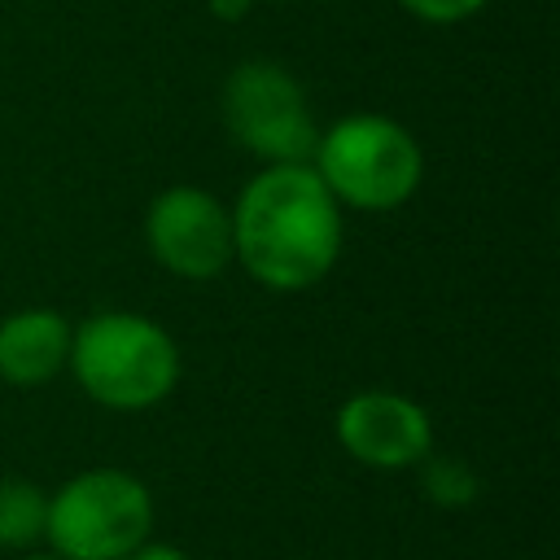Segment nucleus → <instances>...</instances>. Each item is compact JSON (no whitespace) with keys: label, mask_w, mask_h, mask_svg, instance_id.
I'll use <instances>...</instances> for the list:
<instances>
[{"label":"nucleus","mask_w":560,"mask_h":560,"mask_svg":"<svg viewBox=\"0 0 560 560\" xmlns=\"http://www.w3.org/2000/svg\"><path fill=\"white\" fill-rule=\"evenodd\" d=\"M228 210L232 262L271 293H306L341 258L346 219L311 162L258 166Z\"/></svg>","instance_id":"1"},{"label":"nucleus","mask_w":560,"mask_h":560,"mask_svg":"<svg viewBox=\"0 0 560 560\" xmlns=\"http://www.w3.org/2000/svg\"><path fill=\"white\" fill-rule=\"evenodd\" d=\"M66 368L92 402L109 411H149L179 385V346L140 311H92L70 328Z\"/></svg>","instance_id":"2"},{"label":"nucleus","mask_w":560,"mask_h":560,"mask_svg":"<svg viewBox=\"0 0 560 560\" xmlns=\"http://www.w3.org/2000/svg\"><path fill=\"white\" fill-rule=\"evenodd\" d=\"M311 166L341 210L385 214L420 192L424 149L398 118L363 109L319 127Z\"/></svg>","instance_id":"3"},{"label":"nucleus","mask_w":560,"mask_h":560,"mask_svg":"<svg viewBox=\"0 0 560 560\" xmlns=\"http://www.w3.org/2000/svg\"><path fill=\"white\" fill-rule=\"evenodd\" d=\"M153 534V494L127 468H83L48 494L44 542L61 560H122Z\"/></svg>","instance_id":"4"},{"label":"nucleus","mask_w":560,"mask_h":560,"mask_svg":"<svg viewBox=\"0 0 560 560\" xmlns=\"http://www.w3.org/2000/svg\"><path fill=\"white\" fill-rule=\"evenodd\" d=\"M219 114H223L228 136L262 166L311 162V153H315L319 127H315L306 88L280 61L249 57V61L232 66L223 79V92H219Z\"/></svg>","instance_id":"5"},{"label":"nucleus","mask_w":560,"mask_h":560,"mask_svg":"<svg viewBox=\"0 0 560 560\" xmlns=\"http://www.w3.org/2000/svg\"><path fill=\"white\" fill-rule=\"evenodd\" d=\"M144 245L175 280H214L232 267V210L210 188L171 184L144 210Z\"/></svg>","instance_id":"6"},{"label":"nucleus","mask_w":560,"mask_h":560,"mask_svg":"<svg viewBox=\"0 0 560 560\" xmlns=\"http://www.w3.org/2000/svg\"><path fill=\"white\" fill-rule=\"evenodd\" d=\"M332 433H337V446L354 464L381 468V472L416 468L433 451L429 411L416 398L398 394V389H359V394H350L332 416Z\"/></svg>","instance_id":"7"},{"label":"nucleus","mask_w":560,"mask_h":560,"mask_svg":"<svg viewBox=\"0 0 560 560\" xmlns=\"http://www.w3.org/2000/svg\"><path fill=\"white\" fill-rule=\"evenodd\" d=\"M70 319L52 306H22L0 319V381L18 389L48 385L66 372Z\"/></svg>","instance_id":"8"},{"label":"nucleus","mask_w":560,"mask_h":560,"mask_svg":"<svg viewBox=\"0 0 560 560\" xmlns=\"http://www.w3.org/2000/svg\"><path fill=\"white\" fill-rule=\"evenodd\" d=\"M48 494L26 477H0V551H31L44 538Z\"/></svg>","instance_id":"9"},{"label":"nucleus","mask_w":560,"mask_h":560,"mask_svg":"<svg viewBox=\"0 0 560 560\" xmlns=\"http://www.w3.org/2000/svg\"><path fill=\"white\" fill-rule=\"evenodd\" d=\"M416 468H420V490H424V499L438 503V508H446V512L472 508L477 494H481V481H477L472 464L459 459V455H433V451H429Z\"/></svg>","instance_id":"10"},{"label":"nucleus","mask_w":560,"mask_h":560,"mask_svg":"<svg viewBox=\"0 0 560 560\" xmlns=\"http://www.w3.org/2000/svg\"><path fill=\"white\" fill-rule=\"evenodd\" d=\"M402 13H411L416 22H429V26H455V22H468L477 18L490 0H394Z\"/></svg>","instance_id":"11"},{"label":"nucleus","mask_w":560,"mask_h":560,"mask_svg":"<svg viewBox=\"0 0 560 560\" xmlns=\"http://www.w3.org/2000/svg\"><path fill=\"white\" fill-rule=\"evenodd\" d=\"M122 560H188L179 547H171V542H140L131 556H122Z\"/></svg>","instance_id":"12"},{"label":"nucleus","mask_w":560,"mask_h":560,"mask_svg":"<svg viewBox=\"0 0 560 560\" xmlns=\"http://www.w3.org/2000/svg\"><path fill=\"white\" fill-rule=\"evenodd\" d=\"M254 9V0H210V18L219 22H241Z\"/></svg>","instance_id":"13"},{"label":"nucleus","mask_w":560,"mask_h":560,"mask_svg":"<svg viewBox=\"0 0 560 560\" xmlns=\"http://www.w3.org/2000/svg\"><path fill=\"white\" fill-rule=\"evenodd\" d=\"M26 560H61V556H57V551H31Z\"/></svg>","instance_id":"14"}]
</instances>
